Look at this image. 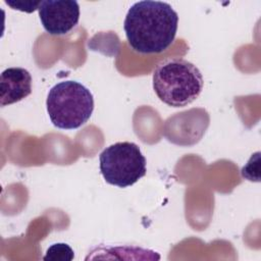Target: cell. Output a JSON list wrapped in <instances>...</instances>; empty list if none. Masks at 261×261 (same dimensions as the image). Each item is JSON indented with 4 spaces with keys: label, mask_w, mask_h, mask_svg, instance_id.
<instances>
[{
    "label": "cell",
    "mask_w": 261,
    "mask_h": 261,
    "mask_svg": "<svg viewBox=\"0 0 261 261\" xmlns=\"http://www.w3.org/2000/svg\"><path fill=\"white\" fill-rule=\"evenodd\" d=\"M178 15L170 4L143 0L134 3L124 18L128 45L142 54L161 53L174 41Z\"/></svg>",
    "instance_id": "cell-1"
},
{
    "label": "cell",
    "mask_w": 261,
    "mask_h": 261,
    "mask_svg": "<svg viewBox=\"0 0 261 261\" xmlns=\"http://www.w3.org/2000/svg\"><path fill=\"white\" fill-rule=\"evenodd\" d=\"M203 85L199 68L182 58L164 60L153 72V89L157 97L171 107L191 104L200 96Z\"/></svg>",
    "instance_id": "cell-2"
},
{
    "label": "cell",
    "mask_w": 261,
    "mask_h": 261,
    "mask_svg": "<svg viewBox=\"0 0 261 261\" xmlns=\"http://www.w3.org/2000/svg\"><path fill=\"white\" fill-rule=\"evenodd\" d=\"M46 106L54 126L61 129H74L90 119L94 110V97L83 84L63 81L50 89Z\"/></svg>",
    "instance_id": "cell-3"
},
{
    "label": "cell",
    "mask_w": 261,
    "mask_h": 261,
    "mask_svg": "<svg viewBox=\"0 0 261 261\" xmlns=\"http://www.w3.org/2000/svg\"><path fill=\"white\" fill-rule=\"evenodd\" d=\"M99 162L105 181L118 188L133 186L147 172L146 158L133 142H117L106 147Z\"/></svg>",
    "instance_id": "cell-4"
},
{
    "label": "cell",
    "mask_w": 261,
    "mask_h": 261,
    "mask_svg": "<svg viewBox=\"0 0 261 261\" xmlns=\"http://www.w3.org/2000/svg\"><path fill=\"white\" fill-rule=\"evenodd\" d=\"M38 11L43 28L54 36L69 33L80 19V5L74 0H44Z\"/></svg>",
    "instance_id": "cell-5"
},
{
    "label": "cell",
    "mask_w": 261,
    "mask_h": 261,
    "mask_svg": "<svg viewBox=\"0 0 261 261\" xmlns=\"http://www.w3.org/2000/svg\"><path fill=\"white\" fill-rule=\"evenodd\" d=\"M32 75L22 67H8L0 75V105L16 103L32 93Z\"/></svg>",
    "instance_id": "cell-6"
},
{
    "label": "cell",
    "mask_w": 261,
    "mask_h": 261,
    "mask_svg": "<svg viewBox=\"0 0 261 261\" xmlns=\"http://www.w3.org/2000/svg\"><path fill=\"white\" fill-rule=\"evenodd\" d=\"M73 257V250L67 244L56 243L48 248L43 259L46 261H71Z\"/></svg>",
    "instance_id": "cell-7"
},
{
    "label": "cell",
    "mask_w": 261,
    "mask_h": 261,
    "mask_svg": "<svg viewBox=\"0 0 261 261\" xmlns=\"http://www.w3.org/2000/svg\"><path fill=\"white\" fill-rule=\"evenodd\" d=\"M6 4H8L9 6L12 7V9H17L20 11H24V12H33L36 9L39 8V5L41 3V1H37V2H33V1H28V2H23V1H5Z\"/></svg>",
    "instance_id": "cell-8"
}]
</instances>
